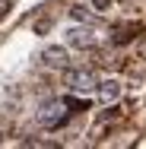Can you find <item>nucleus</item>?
Returning a JSON list of instances; mask_svg holds the SVG:
<instances>
[{
	"label": "nucleus",
	"mask_w": 146,
	"mask_h": 149,
	"mask_svg": "<svg viewBox=\"0 0 146 149\" xmlns=\"http://www.w3.org/2000/svg\"><path fill=\"white\" fill-rule=\"evenodd\" d=\"M0 143H3V136H0Z\"/></svg>",
	"instance_id": "nucleus-9"
},
{
	"label": "nucleus",
	"mask_w": 146,
	"mask_h": 149,
	"mask_svg": "<svg viewBox=\"0 0 146 149\" xmlns=\"http://www.w3.org/2000/svg\"><path fill=\"white\" fill-rule=\"evenodd\" d=\"M140 32V26H130V29H117V35H115V45H124V41H130L133 35Z\"/></svg>",
	"instance_id": "nucleus-6"
},
{
	"label": "nucleus",
	"mask_w": 146,
	"mask_h": 149,
	"mask_svg": "<svg viewBox=\"0 0 146 149\" xmlns=\"http://www.w3.org/2000/svg\"><path fill=\"white\" fill-rule=\"evenodd\" d=\"M41 63L51 67V70H67L70 54H67V48H60V45H48V48L41 51Z\"/></svg>",
	"instance_id": "nucleus-3"
},
{
	"label": "nucleus",
	"mask_w": 146,
	"mask_h": 149,
	"mask_svg": "<svg viewBox=\"0 0 146 149\" xmlns=\"http://www.w3.org/2000/svg\"><path fill=\"white\" fill-rule=\"evenodd\" d=\"M67 114H70V111H67V102H64V98H51V102H45V105L38 108V114H35V118H38L41 127L57 130L60 124L67 120Z\"/></svg>",
	"instance_id": "nucleus-1"
},
{
	"label": "nucleus",
	"mask_w": 146,
	"mask_h": 149,
	"mask_svg": "<svg viewBox=\"0 0 146 149\" xmlns=\"http://www.w3.org/2000/svg\"><path fill=\"white\" fill-rule=\"evenodd\" d=\"M70 13H73V19H83V22H92V16L86 13V6H73Z\"/></svg>",
	"instance_id": "nucleus-7"
},
{
	"label": "nucleus",
	"mask_w": 146,
	"mask_h": 149,
	"mask_svg": "<svg viewBox=\"0 0 146 149\" xmlns=\"http://www.w3.org/2000/svg\"><path fill=\"white\" fill-rule=\"evenodd\" d=\"M92 6H95V10H108V6H111V0H92Z\"/></svg>",
	"instance_id": "nucleus-8"
},
{
	"label": "nucleus",
	"mask_w": 146,
	"mask_h": 149,
	"mask_svg": "<svg viewBox=\"0 0 146 149\" xmlns=\"http://www.w3.org/2000/svg\"><path fill=\"white\" fill-rule=\"evenodd\" d=\"M95 92H98V102L102 105H115L117 98H121V83L117 79H105V83L95 86Z\"/></svg>",
	"instance_id": "nucleus-5"
},
{
	"label": "nucleus",
	"mask_w": 146,
	"mask_h": 149,
	"mask_svg": "<svg viewBox=\"0 0 146 149\" xmlns=\"http://www.w3.org/2000/svg\"><path fill=\"white\" fill-rule=\"evenodd\" d=\"M64 83H67V89L70 92H92L95 86H98V76L92 73V70H86V67H67V73H64Z\"/></svg>",
	"instance_id": "nucleus-2"
},
{
	"label": "nucleus",
	"mask_w": 146,
	"mask_h": 149,
	"mask_svg": "<svg viewBox=\"0 0 146 149\" xmlns=\"http://www.w3.org/2000/svg\"><path fill=\"white\" fill-rule=\"evenodd\" d=\"M67 45L70 48H80V51H92L98 45V38L92 35V29H70L67 32Z\"/></svg>",
	"instance_id": "nucleus-4"
}]
</instances>
